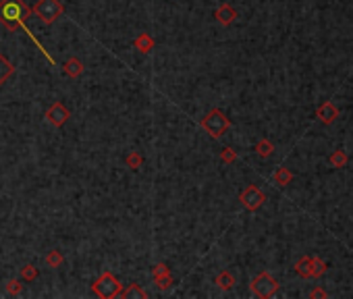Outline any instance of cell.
<instances>
[{
  "instance_id": "obj_1",
  "label": "cell",
  "mask_w": 353,
  "mask_h": 299,
  "mask_svg": "<svg viewBox=\"0 0 353 299\" xmlns=\"http://www.w3.org/2000/svg\"><path fill=\"white\" fill-rule=\"evenodd\" d=\"M31 13L33 11L25 5V0H0V25H5L9 31L25 29V21Z\"/></svg>"
},
{
  "instance_id": "obj_2",
  "label": "cell",
  "mask_w": 353,
  "mask_h": 299,
  "mask_svg": "<svg viewBox=\"0 0 353 299\" xmlns=\"http://www.w3.org/2000/svg\"><path fill=\"white\" fill-rule=\"evenodd\" d=\"M201 129H204L210 137H214V139H218V137H222L227 131H229V127H231V119L220 110V108H212L210 113H206L204 115V119H201Z\"/></svg>"
},
{
  "instance_id": "obj_3",
  "label": "cell",
  "mask_w": 353,
  "mask_h": 299,
  "mask_svg": "<svg viewBox=\"0 0 353 299\" xmlns=\"http://www.w3.org/2000/svg\"><path fill=\"white\" fill-rule=\"evenodd\" d=\"M121 281L113 274V272H102L94 283H91V291L102 297V299H113V297H119L121 293Z\"/></svg>"
},
{
  "instance_id": "obj_4",
  "label": "cell",
  "mask_w": 353,
  "mask_h": 299,
  "mask_svg": "<svg viewBox=\"0 0 353 299\" xmlns=\"http://www.w3.org/2000/svg\"><path fill=\"white\" fill-rule=\"evenodd\" d=\"M249 289L256 297L260 299H268V297H274L276 291H278V281L270 274V272H260L258 276L251 278L249 283Z\"/></svg>"
},
{
  "instance_id": "obj_5",
  "label": "cell",
  "mask_w": 353,
  "mask_h": 299,
  "mask_svg": "<svg viewBox=\"0 0 353 299\" xmlns=\"http://www.w3.org/2000/svg\"><path fill=\"white\" fill-rule=\"evenodd\" d=\"M33 13L38 15V19L44 25H50L65 13V9H63L61 0H38L35 7H33Z\"/></svg>"
},
{
  "instance_id": "obj_6",
  "label": "cell",
  "mask_w": 353,
  "mask_h": 299,
  "mask_svg": "<svg viewBox=\"0 0 353 299\" xmlns=\"http://www.w3.org/2000/svg\"><path fill=\"white\" fill-rule=\"evenodd\" d=\"M239 202H241V206H243L245 210L256 212V210H260V208L264 206V202H266V193H264L258 185H247V187L239 193Z\"/></svg>"
},
{
  "instance_id": "obj_7",
  "label": "cell",
  "mask_w": 353,
  "mask_h": 299,
  "mask_svg": "<svg viewBox=\"0 0 353 299\" xmlns=\"http://www.w3.org/2000/svg\"><path fill=\"white\" fill-rule=\"evenodd\" d=\"M69 117H71V113H69V108L63 102H54L52 106L46 110V115H44V119L50 125H52V127H63L69 121Z\"/></svg>"
},
{
  "instance_id": "obj_8",
  "label": "cell",
  "mask_w": 353,
  "mask_h": 299,
  "mask_svg": "<svg viewBox=\"0 0 353 299\" xmlns=\"http://www.w3.org/2000/svg\"><path fill=\"white\" fill-rule=\"evenodd\" d=\"M316 119H318L322 125H332V123L339 119V108H337L332 102H322V104L316 108Z\"/></svg>"
},
{
  "instance_id": "obj_9",
  "label": "cell",
  "mask_w": 353,
  "mask_h": 299,
  "mask_svg": "<svg viewBox=\"0 0 353 299\" xmlns=\"http://www.w3.org/2000/svg\"><path fill=\"white\" fill-rule=\"evenodd\" d=\"M214 19H216L220 25H231V23L237 19V11H235L231 5H220V7L214 11Z\"/></svg>"
},
{
  "instance_id": "obj_10",
  "label": "cell",
  "mask_w": 353,
  "mask_h": 299,
  "mask_svg": "<svg viewBox=\"0 0 353 299\" xmlns=\"http://www.w3.org/2000/svg\"><path fill=\"white\" fill-rule=\"evenodd\" d=\"M133 46L137 48V52H141V54H150V52L154 50V38L143 31V33H139V35L135 38Z\"/></svg>"
},
{
  "instance_id": "obj_11",
  "label": "cell",
  "mask_w": 353,
  "mask_h": 299,
  "mask_svg": "<svg viewBox=\"0 0 353 299\" xmlns=\"http://www.w3.org/2000/svg\"><path fill=\"white\" fill-rule=\"evenodd\" d=\"M312 266H314V256H301L295 264V272L301 278H312Z\"/></svg>"
},
{
  "instance_id": "obj_12",
  "label": "cell",
  "mask_w": 353,
  "mask_h": 299,
  "mask_svg": "<svg viewBox=\"0 0 353 299\" xmlns=\"http://www.w3.org/2000/svg\"><path fill=\"white\" fill-rule=\"evenodd\" d=\"M83 69H85V65L77 59V57H71L65 65H63V71H65V75H69L71 79H75V77H79L81 73H83Z\"/></svg>"
},
{
  "instance_id": "obj_13",
  "label": "cell",
  "mask_w": 353,
  "mask_h": 299,
  "mask_svg": "<svg viewBox=\"0 0 353 299\" xmlns=\"http://www.w3.org/2000/svg\"><path fill=\"white\" fill-rule=\"evenodd\" d=\"M119 297H123V299H135V297L147 299V293H145L137 283H131V285H127V289H121Z\"/></svg>"
},
{
  "instance_id": "obj_14",
  "label": "cell",
  "mask_w": 353,
  "mask_h": 299,
  "mask_svg": "<svg viewBox=\"0 0 353 299\" xmlns=\"http://www.w3.org/2000/svg\"><path fill=\"white\" fill-rule=\"evenodd\" d=\"M347 162H349V156H347L345 150H335V152L328 156V164L332 169H345Z\"/></svg>"
},
{
  "instance_id": "obj_15",
  "label": "cell",
  "mask_w": 353,
  "mask_h": 299,
  "mask_svg": "<svg viewBox=\"0 0 353 299\" xmlns=\"http://www.w3.org/2000/svg\"><path fill=\"white\" fill-rule=\"evenodd\" d=\"M291 181H293V173H291L287 166H278V169L274 171V183H276L278 187H287Z\"/></svg>"
},
{
  "instance_id": "obj_16",
  "label": "cell",
  "mask_w": 353,
  "mask_h": 299,
  "mask_svg": "<svg viewBox=\"0 0 353 299\" xmlns=\"http://www.w3.org/2000/svg\"><path fill=\"white\" fill-rule=\"evenodd\" d=\"M214 283L218 285V289H222V291H231V289L235 287V276H233L229 270H222V272L214 278Z\"/></svg>"
},
{
  "instance_id": "obj_17",
  "label": "cell",
  "mask_w": 353,
  "mask_h": 299,
  "mask_svg": "<svg viewBox=\"0 0 353 299\" xmlns=\"http://www.w3.org/2000/svg\"><path fill=\"white\" fill-rule=\"evenodd\" d=\"M272 152H274V143H272L270 139H260V141L256 143V154H258L260 158H268Z\"/></svg>"
},
{
  "instance_id": "obj_18",
  "label": "cell",
  "mask_w": 353,
  "mask_h": 299,
  "mask_svg": "<svg viewBox=\"0 0 353 299\" xmlns=\"http://www.w3.org/2000/svg\"><path fill=\"white\" fill-rule=\"evenodd\" d=\"M63 262H65V258H63V254L59 252V249H50V252L46 254V264L50 268H61Z\"/></svg>"
},
{
  "instance_id": "obj_19",
  "label": "cell",
  "mask_w": 353,
  "mask_h": 299,
  "mask_svg": "<svg viewBox=\"0 0 353 299\" xmlns=\"http://www.w3.org/2000/svg\"><path fill=\"white\" fill-rule=\"evenodd\" d=\"M13 73H15V67H13V65H11L3 54H0V85H3V83H5Z\"/></svg>"
},
{
  "instance_id": "obj_20",
  "label": "cell",
  "mask_w": 353,
  "mask_h": 299,
  "mask_svg": "<svg viewBox=\"0 0 353 299\" xmlns=\"http://www.w3.org/2000/svg\"><path fill=\"white\" fill-rule=\"evenodd\" d=\"M125 164L131 169V171H139L143 166V156L139 152H129L127 158H125Z\"/></svg>"
},
{
  "instance_id": "obj_21",
  "label": "cell",
  "mask_w": 353,
  "mask_h": 299,
  "mask_svg": "<svg viewBox=\"0 0 353 299\" xmlns=\"http://www.w3.org/2000/svg\"><path fill=\"white\" fill-rule=\"evenodd\" d=\"M326 270H328V264L322 260V258H318V256H314V266H312V278H320V276H324L326 274Z\"/></svg>"
},
{
  "instance_id": "obj_22",
  "label": "cell",
  "mask_w": 353,
  "mask_h": 299,
  "mask_svg": "<svg viewBox=\"0 0 353 299\" xmlns=\"http://www.w3.org/2000/svg\"><path fill=\"white\" fill-rule=\"evenodd\" d=\"M154 283H156L158 291H169V289L173 287V276H171V272H169V274H162V276L154 278Z\"/></svg>"
},
{
  "instance_id": "obj_23",
  "label": "cell",
  "mask_w": 353,
  "mask_h": 299,
  "mask_svg": "<svg viewBox=\"0 0 353 299\" xmlns=\"http://www.w3.org/2000/svg\"><path fill=\"white\" fill-rule=\"evenodd\" d=\"M220 160L225 162V164H233L235 160H237V152L233 147H222L220 150Z\"/></svg>"
},
{
  "instance_id": "obj_24",
  "label": "cell",
  "mask_w": 353,
  "mask_h": 299,
  "mask_svg": "<svg viewBox=\"0 0 353 299\" xmlns=\"http://www.w3.org/2000/svg\"><path fill=\"white\" fill-rule=\"evenodd\" d=\"M38 276V268L33 266V264H25L23 268H21V278L23 281H33Z\"/></svg>"
},
{
  "instance_id": "obj_25",
  "label": "cell",
  "mask_w": 353,
  "mask_h": 299,
  "mask_svg": "<svg viewBox=\"0 0 353 299\" xmlns=\"http://www.w3.org/2000/svg\"><path fill=\"white\" fill-rule=\"evenodd\" d=\"M23 291V285H21V281H17V278H11L9 283H7V293L9 295H19Z\"/></svg>"
},
{
  "instance_id": "obj_26",
  "label": "cell",
  "mask_w": 353,
  "mask_h": 299,
  "mask_svg": "<svg viewBox=\"0 0 353 299\" xmlns=\"http://www.w3.org/2000/svg\"><path fill=\"white\" fill-rule=\"evenodd\" d=\"M171 272V268L164 264V262H158V264H154V268H152V276L154 278H158V276H162V274H169Z\"/></svg>"
},
{
  "instance_id": "obj_27",
  "label": "cell",
  "mask_w": 353,
  "mask_h": 299,
  "mask_svg": "<svg viewBox=\"0 0 353 299\" xmlns=\"http://www.w3.org/2000/svg\"><path fill=\"white\" fill-rule=\"evenodd\" d=\"M310 297L314 299V297H320V299H324V297H328V293L324 291V289H320V287H316L312 293H310Z\"/></svg>"
}]
</instances>
